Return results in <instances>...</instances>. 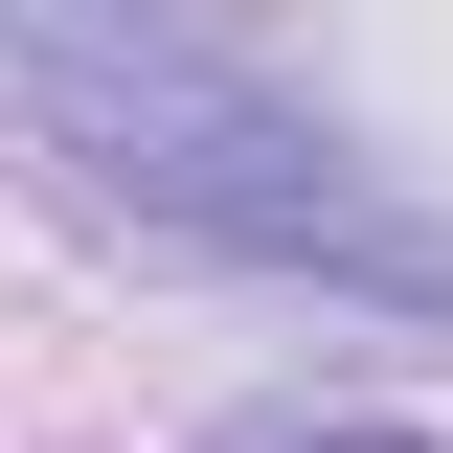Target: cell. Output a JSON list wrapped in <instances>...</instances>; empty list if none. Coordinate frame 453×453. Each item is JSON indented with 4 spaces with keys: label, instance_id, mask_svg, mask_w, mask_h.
Wrapping results in <instances>:
<instances>
[{
    "label": "cell",
    "instance_id": "6da1fadb",
    "mask_svg": "<svg viewBox=\"0 0 453 453\" xmlns=\"http://www.w3.org/2000/svg\"><path fill=\"white\" fill-rule=\"evenodd\" d=\"M0 113L91 226H136L181 273L340 295V318H453V204L408 159H363L204 0H0Z\"/></svg>",
    "mask_w": 453,
    "mask_h": 453
},
{
    "label": "cell",
    "instance_id": "7a4b0ae2",
    "mask_svg": "<svg viewBox=\"0 0 453 453\" xmlns=\"http://www.w3.org/2000/svg\"><path fill=\"white\" fill-rule=\"evenodd\" d=\"M204 453H431V431H386V408H226Z\"/></svg>",
    "mask_w": 453,
    "mask_h": 453
}]
</instances>
